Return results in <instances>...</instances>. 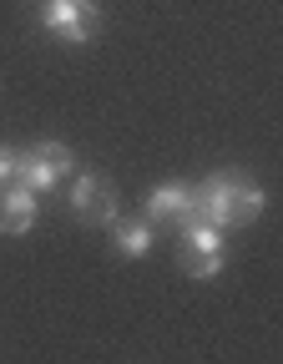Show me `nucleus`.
<instances>
[{"mask_svg":"<svg viewBox=\"0 0 283 364\" xmlns=\"http://www.w3.org/2000/svg\"><path fill=\"white\" fill-rule=\"evenodd\" d=\"M263 208H268V193L258 188L253 177H243V172H238V223H253Z\"/></svg>","mask_w":283,"mask_h":364,"instance_id":"obj_9","label":"nucleus"},{"mask_svg":"<svg viewBox=\"0 0 283 364\" xmlns=\"http://www.w3.org/2000/svg\"><path fill=\"white\" fill-rule=\"evenodd\" d=\"M76 172V157H71V147L66 142H36L31 152H21L16 157V182L21 188H31V193H51L61 177H71Z\"/></svg>","mask_w":283,"mask_h":364,"instance_id":"obj_1","label":"nucleus"},{"mask_svg":"<svg viewBox=\"0 0 283 364\" xmlns=\"http://www.w3.org/2000/svg\"><path fill=\"white\" fill-rule=\"evenodd\" d=\"M31 228H36V193L21 188V182H6V188H0V233L21 238Z\"/></svg>","mask_w":283,"mask_h":364,"instance_id":"obj_5","label":"nucleus"},{"mask_svg":"<svg viewBox=\"0 0 283 364\" xmlns=\"http://www.w3.org/2000/svg\"><path fill=\"white\" fill-rule=\"evenodd\" d=\"M71 213L86 218V223H102V228L117 223V193L107 188L102 172H76L71 177Z\"/></svg>","mask_w":283,"mask_h":364,"instance_id":"obj_4","label":"nucleus"},{"mask_svg":"<svg viewBox=\"0 0 283 364\" xmlns=\"http://www.w3.org/2000/svg\"><path fill=\"white\" fill-rule=\"evenodd\" d=\"M193 193H198V203H193L187 218H203L213 228H233V223H238V172H213V177L198 182Z\"/></svg>","mask_w":283,"mask_h":364,"instance_id":"obj_3","label":"nucleus"},{"mask_svg":"<svg viewBox=\"0 0 283 364\" xmlns=\"http://www.w3.org/2000/svg\"><path fill=\"white\" fill-rule=\"evenodd\" d=\"M157 243V223L152 218H117L112 223V248L122 258H147Z\"/></svg>","mask_w":283,"mask_h":364,"instance_id":"obj_7","label":"nucleus"},{"mask_svg":"<svg viewBox=\"0 0 283 364\" xmlns=\"http://www.w3.org/2000/svg\"><path fill=\"white\" fill-rule=\"evenodd\" d=\"M97 21H102L97 0H46L41 6V26L66 46H86L97 36Z\"/></svg>","mask_w":283,"mask_h":364,"instance_id":"obj_2","label":"nucleus"},{"mask_svg":"<svg viewBox=\"0 0 283 364\" xmlns=\"http://www.w3.org/2000/svg\"><path fill=\"white\" fill-rule=\"evenodd\" d=\"M198 193H193V182H157V188L147 193V218L152 223H182L187 213H193Z\"/></svg>","mask_w":283,"mask_h":364,"instance_id":"obj_6","label":"nucleus"},{"mask_svg":"<svg viewBox=\"0 0 283 364\" xmlns=\"http://www.w3.org/2000/svg\"><path fill=\"white\" fill-rule=\"evenodd\" d=\"M16 147H6V142H0V188H6V182H16Z\"/></svg>","mask_w":283,"mask_h":364,"instance_id":"obj_10","label":"nucleus"},{"mask_svg":"<svg viewBox=\"0 0 283 364\" xmlns=\"http://www.w3.org/2000/svg\"><path fill=\"white\" fill-rule=\"evenodd\" d=\"M223 248H213V253H182V268H187V279H203V284H213L218 273H223Z\"/></svg>","mask_w":283,"mask_h":364,"instance_id":"obj_8","label":"nucleus"}]
</instances>
